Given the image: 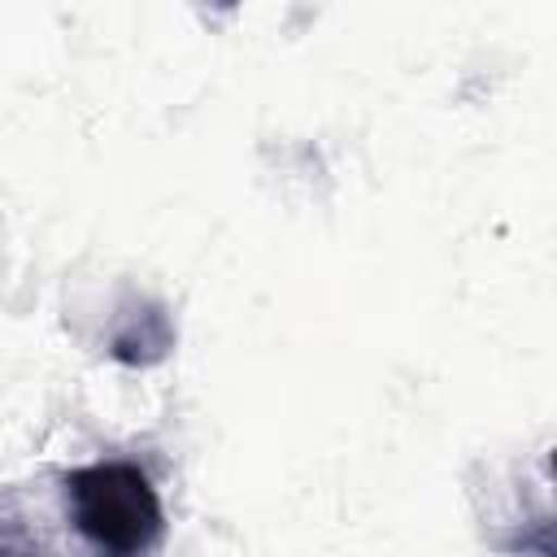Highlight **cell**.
<instances>
[{
	"mask_svg": "<svg viewBox=\"0 0 557 557\" xmlns=\"http://www.w3.org/2000/svg\"><path fill=\"white\" fill-rule=\"evenodd\" d=\"M0 557H39V544L30 540V531L13 518H0Z\"/></svg>",
	"mask_w": 557,
	"mask_h": 557,
	"instance_id": "cell-3",
	"label": "cell"
},
{
	"mask_svg": "<svg viewBox=\"0 0 557 557\" xmlns=\"http://www.w3.org/2000/svg\"><path fill=\"white\" fill-rule=\"evenodd\" d=\"M65 509L78 535L109 557H139L165 531L161 496L148 483V474L131 461H96L70 470Z\"/></svg>",
	"mask_w": 557,
	"mask_h": 557,
	"instance_id": "cell-1",
	"label": "cell"
},
{
	"mask_svg": "<svg viewBox=\"0 0 557 557\" xmlns=\"http://www.w3.org/2000/svg\"><path fill=\"white\" fill-rule=\"evenodd\" d=\"M174 348V322L157 300H131L109 326V357L122 366H157Z\"/></svg>",
	"mask_w": 557,
	"mask_h": 557,
	"instance_id": "cell-2",
	"label": "cell"
}]
</instances>
